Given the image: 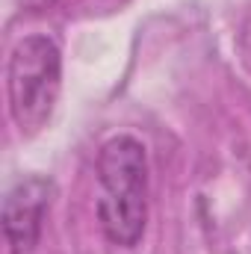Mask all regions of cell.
Listing matches in <instances>:
<instances>
[{"label":"cell","instance_id":"obj_4","mask_svg":"<svg viewBox=\"0 0 251 254\" xmlns=\"http://www.w3.org/2000/svg\"><path fill=\"white\" fill-rule=\"evenodd\" d=\"M57 0H21V6L27 9H45V6H54Z\"/></svg>","mask_w":251,"mask_h":254},{"label":"cell","instance_id":"obj_1","mask_svg":"<svg viewBox=\"0 0 251 254\" xmlns=\"http://www.w3.org/2000/svg\"><path fill=\"white\" fill-rule=\"evenodd\" d=\"M98 219L113 246L133 249L148 222V151L136 136H113L98 154Z\"/></svg>","mask_w":251,"mask_h":254},{"label":"cell","instance_id":"obj_2","mask_svg":"<svg viewBox=\"0 0 251 254\" xmlns=\"http://www.w3.org/2000/svg\"><path fill=\"white\" fill-rule=\"evenodd\" d=\"M9 113L24 136L51 122L63 89V54L48 36H27L9 57Z\"/></svg>","mask_w":251,"mask_h":254},{"label":"cell","instance_id":"obj_3","mask_svg":"<svg viewBox=\"0 0 251 254\" xmlns=\"http://www.w3.org/2000/svg\"><path fill=\"white\" fill-rule=\"evenodd\" d=\"M54 198V184L39 175H27L3 198V234L15 254H30L36 249L48 210Z\"/></svg>","mask_w":251,"mask_h":254}]
</instances>
